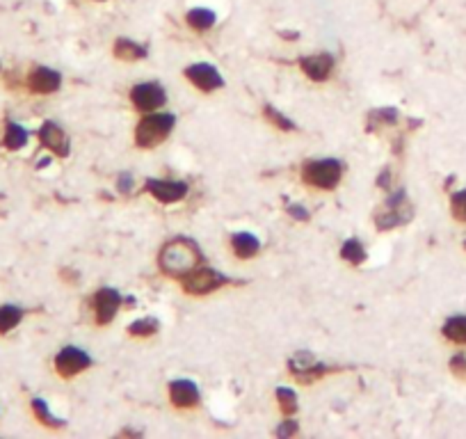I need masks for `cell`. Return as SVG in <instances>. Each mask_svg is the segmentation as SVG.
I'll return each instance as SVG.
<instances>
[{
  "label": "cell",
  "mask_w": 466,
  "mask_h": 439,
  "mask_svg": "<svg viewBox=\"0 0 466 439\" xmlns=\"http://www.w3.org/2000/svg\"><path fill=\"white\" fill-rule=\"evenodd\" d=\"M201 263V247L190 238H174L160 249L158 265L169 277H185Z\"/></svg>",
  "instance_id": "obj_1"
},
{
  "label": "cell",
  "mask_w": 466,
  "mask_h": 439,
  "mask_svg": "<svg viewBox=\"0 0 466 439\" xmlns=\"http://www.w3.org/2000/svg\"><path fill=\"white\" fill-rule=\"evenodd\" d=\"M174 124H176V117L167 113H153L147 115L144 119L138 124L135 131V142L142 149H153L163 142V140L169 138V133L174 131Z\"/></svg>",
  "instance_id": "obj_2"
},
{
  "label": "cell",
  "mask_w": 466,
  "mask_h": 439,
  "mask_svg": "<svg viewBox=\"0 0 466 439\" xmlns=\"http://www.w3.org/2000/svg\"><path fill=\"white\" fill-rule=\"evenodd\" d=\"M343 176V163L336 158H320V160H309L302 167V179L313 188L320 190H334L341 183Z\"/></svg>",
  "instance_id": "obj_3"
},
{
  "label": "cell",
  "mask_w": 466,
  "mask_h": 439,
  "mask_svg": "<svg viewBox=\"0 0 466 439\" xmlns=\"http://www.w3.org/2000/svg\"><path fill=\"white\" fill-rule=\"evenodd\" d=\"M412 215H414V210H412V204L407 199V194L398 190L384 201V208L375 215V224L380 231H389L393 226L409 222Z\"/></svg>",
  "instance_id": "obj_4"
},
{
  "label": "cell",
  "mask_w": 466,
  "mask_h": 439,
  "mask_svg": "<svg viewBox=\"0 0 466 439\" xmlns=\"http://www.w3.org/2000/svg\"><path fill=\"white\" fill-rule=\"evenodd\" d=\"M224 284H228V279L224 274L217 270H210V268H197L190 274H185V279H183V288L190 295H206Z\"/></svg>",
  "instance_id": "obj_5"
},
{
  "label": "cell",
  "mask_w": 466,
  "mask_h": 439,
  "mask_svg": "<svg viewBox=\"0 0 466 439\" xmlns=\"http://www.w3.org/2000/svg\"><path fill=\"white\" fill-rule=\"evenodd\" d=\"M288 368L293 371V375L299 380V382H304V384H311V382H315L318 378H322L329 368L325 366V364H320V362H315V357L311 355V352H306V350H299V352H295L293 357L288 359Z\"/></svg>",
  "instance_id": "obj_6"
},
{
  "label": "cell",
  "mask_w": 466,
  "mask_h": 439,
  "mask_svg": "<svg viewBox=\"0 0 466 439\" xmlns=\"http://www.w3.org/2000/svg\"><path fill=\"white\" fill-rule=\"evenodd\" d=\"M90 364H92V357L76 346L62 348L58 352V357H55V371H58L62 378H74V375L83 373L85 368H90Z\"/></svg>",
  "instance_id": "obj_7"
},
{
  "label": "cell",
  "mask_w": 466,
  "mask_h": 439,
  "mask_svg": "<svg viewBox=\"0 0 466 439\" xmlns=\"http://www.w3.org/2000/svg\"><path fill=\"white\" fill-rule=\"evenodd\" d=\"M131 101L138 110H142V113H151V110H158L165 106L167 94H165L163 85H158V83H140L133 88Z\"/></svg>",
  "instance_id": "obj_8"
},
{
  "label": "cell",
  "mask_w": 466,
  "mask_h": 439,
  "mask_svg": "<svg viewBox=\"0 0 466 439\" xmlns=\"http://www.w3.org/2000/svg\"><path fill=\"white\" fill-rule=\"evenodd\" d=\"M185 76L194 88H199L201 92H215L224 85L222 74L217 72L213 65H206V62H199V65H190L185 69Z\"/></svg>",
  "instance_id": "obj_9"
},
{
  "label": "cell",
  "mask_w": 466,
  "mask_h": 439,
  "mask_svg": "<svg viewBox=\"0 0 466 439\" xmlns=\"http://www.w3.org/2000/svg\"><path fill=\"white\" fill-rule=\"evenodd\" d=\"M147 190L151 192L158 201L174 204L188 194V183L185 181H169V179H149Z\"/></svg>",
  "instance_id": "obj_10"
},
{
  "label": "cell",
  "mask_w": 466,
  "mask_h": 439,
  "mask_svg": "<svg viewBox=\"0 0 466 439\" xmlns=\"http://www.w3.org/2000/svg\"><path fill=\"white\" fill-rule=\"evenodd\" d=\"M122 307V295L115 291V288H101L94 297V309H97V323L108 325L113 323L117 311Z\"/></svg>",
  "instance_id": "obj_11"
},
{
  "label": "cell",
  "mask_w": 466,
  "mask_h": 439,
  "mask_svg": "<svg viewBox=\"0 0 466 439\" xmlns=\"http://www.w3.org/2000/svg\"><path fill=\"white\" fill-rule=\"evenodd\" d=\"M39 140H42V144L49 149V151H53L55 156H60V158H67L69 151H71L67 133L62 131L55 122H44V126L39 129Z\"/></svg>",
  "instance_id": "obj_12"
},
{
  "label": "cell",
  "mask_w": 466,
  "mask_h": 439,
  "mask_svg": "<svg viewBox=\"0 0 466 439\" xmlns=\"http://www.w3.org/2000/svg\"><path fill=\"white\" fill-rule=\"evenodd\" d=\"M62 85V76L49 67H35L28 76V88L35 94H53Z\"/></svg>",
  "instance_id": "obj_13"
},
{
  "label": "cell",
  "mask_w": 466,
  "mask_h": 439,
  "mask_svg": "<svg viewBox=\"0 0 466 439\" xmlns=\"http://www.w3.org/2000/svg\"><path fill=\"white\" fill-rule=\"evenodd\" d=\"M299 67H302V72L309 76L311 81L322 83V81H327V78L331 76V69H334V58H331L329 53L309 55V58L299 60Z\"/></svg>",
  "instance_id": "obj_14"
},
{
  "label": "cell",
  "mask_w": 466,
  "mask_h": 439,
  "mask_svg": "<svg viewBox=\"0 0 466 439\" xmlns=\"http://www.w3.org/2000/svg\"><path fill=\"white\" fill-rule=\"evenodd\" d=\"M169 398L181 410H190L199 403V389L192 380H174L169 384Z\"/></svg>",
  "instance_id": "obj_15"
},
{
  "label": "cell",
  "mask_w": 466,
  "mask_h": 439,
  "mask_svg": "<svg viewBox=\"0 0 466 439\" xmlns=\"http://www.w3.org/2000/svg\"><path fill=\"white\" fill-rule=\"evenodd\" d=\"M231 245H233V252L240 258H251L254 254H258L260 240L249 231H238V233H233L231 236Z\"/></svg>",
  "instance_id": "obj_16"
},
{
  "label": "cell",
  "mask_w": 466,
  "mask_h": 439,
  "mask_svg": "<svg viewBox=\"0 0 466 439\" xmlns=\"http://www.w3.org/2000/svg\"><path fill=\"white\" fill-rule=\"evenodd\" d=\"M115 55L119 60H126V62H135V60H142L147 58V49L144 46H140L138 42H133V39H117L115 42Z\"/></svg>",
  "instance_id": "obj_17"
},
{
  "label": "cell",
  "mask_w": 466,
  "mask_h": 439,
  "mask_svg": "<svg viewBox=\"0 0 466 439\" xmlns=\"http://www.w3.org/2000/svg\"><path fill=\"white\" fill-rule=\"evenodd\" d=\"M215 12L208 10V7H194V10L188 12V26L199 30V33H203V30H210L213 26H215Z\"/></svg>",
  "instance_id": "obj_18"
},
{
  "label": "cell",
  "mask_w": 466,
  "mask_h": 439,
  "mask_svg": "<svg viewBox=\"0 0 466 439\" xmlns=\"http://www.w3.org/2000/svg\"><path fill=\"white\" fill-rule=\"evenodd\" d=\"M26 142H28V131L23 129L21 124L7 122L3 144H5L7 149H10V151H19L21 147H26Z\"/></svg>",
  "instance_id": "obj_19"
},
{
  "label": "cell",
  "mask_w": 466,
  "mask_h": 439,
  "mask_svg": "<svg viewBox=\"0 0 466 439\" xmlns=\"http://www.w3.org/2000/svg\"><path fill=\"white\" fill-rule=\"evenodd\" d=\"M23 318V309L17 304H3L0 307V334H7L10 329H14Z\"/></svg>",
  "instance_id": "obj_20"
},
{
  "label": "cell",
  "mask_w": 466,
  "mask_h": 439,
  "mask_svg": "<svg viewBox=\"0 0 466 439\" xmlns=\"http://www.w3.org/2000/svg\"><path fill=\"white\" fill-rule=\"evenodd\" d=\"M444 336L455 343H466V316H453L446 320Z\"/></svg>",
  "instance_id": "obj_21"
},
{
  "label": "cell",
  "mask_w": 466,
  "mask_h": 439,
  "mask_svg": "<svg viewBox=\"0 0 466 439\" xmlns=\"http://www.w3.org/2000/svg\"><path fill=\"white\" fill-rule=\"evenodd\" d=\"M33 412H35V417L44 423V426H49V428H62L65 426V421L58 419L55 414H51L49 405H46V401H42V398H35L33 401Z\"/></svg>",
  "instance_id": "obj_22"
},
{
  "label": "cell",
  "mask_w": 466,
  "mask_h": 439,
  "mask_svg": "<svg viewBox=\"0 0 466 439\" xmlns=\"http://www.w3.org/2000/svg\"><path fill=\"white\" fill-rule=\"evenodd\" d=\"M341 256L345 258V261H350L352 265H359V263L366 261V249H363V245L357 238H350L341 247Z\"/></svg>",
  "instance_id": "obj_23"
},
{
  "label": "cell",
  "mask_w": 466,
  "mask_h": 439,
  "mask_svg": "<svg viewBox=\"0 0 466 439\" xmlns=\"http://www.w3.org/2000/svg\"><path fill=\"white\" fill-rule=\"evenodd\" d=\"M276 401H279L281 412L290 417V414L297 412V394L290 387H279L276 389Z\"/></svg>",
  "instance_id": "obj_24"
},
{
  "label": "cell",
  "mask_w": 466,
  "mask_h": 439,
  "mask_svg": "<svg viewBox=\"0 0 466 439\" xmlns=\"http://www.w3.org/2000/svg\"><path fill=\"white\" fill-rule=\"evenodd\" d=\"M158 329H160V323H158L156 318H140V320H135V323H131V327H128V332H131V336H153Z\"/></svg>",
  "instance_id": "obj_25"
},
{
  "label": "cell",
  "mask_w": 466,
  "mask_h": 439,
  "mask_svg": "<svg viewBox=\"0 0 466 439\" xmlns=\"http://www.w3.org/2000/svg\"><path fill=\"white\" fill-rule=\"evenodd\" d=\"M265 117H267V122H272V124H274V129H279V131H293V129H295L293 119L283 117V115L279 113V110L272 108V106H267V108H265Z\"/></svg>",
  "instance_id": "obj_26"
},
{
  "label": "cell",
  "mask_w": 466,
  "mask_h": 439,
  "mask_svg": "<svg viewBox=\"0 0 466 439\" xmlns=\"http://www.w3.org/2000/svg\"><path fill=\"white\" fill-rule=\"evenodd\" d=\"M450 213H453L455 220H460V222H466V190L453 194V199H450Z\"/></svg>",
  "instance_id": "obj_27"
},
{
  "label": "cell",
  "mask_w": 466,
  "mask_h": 439,
  "mask_svg": "<svg viewBox=\"0 0 466 439\" xmlns=\"http://www.w3.org/2000/svg\"><path fill=\"white\" fill-rule=\"evenodd\" d=\"M370 119H377V122H382V124H396L398 113L393 108H382V110H375V113L370 115Z\"/></svg>",
  "instance_id": "obj_28"
},
{
  "label": "cell",
  "mask_w": 466,
  "mask_h": 439,
  "mask_svg": "<svg viewBox=\"0 0 466 439\" xmlns=\"http://www.w3.org/2000/svg\"><path fill=\"white\" fill-rule=\"evenodd\" d=\"M450 371H453L460 380H466V357L455 355L453 359H450Z\"/></svg>",
  "instance_id": "obj_29"
},
{
  "label": "cell",
  "mask_w": 466,
  "mask_h": 439,
  "mask_svg": "<svg viewBox=\"0 0 466 439\" xmlns=\"http://www.w3.org/2000/svg\"><path fill=\"white\" fill-rule=\"evenodd\" d=\"M297 421H293V419H288V421H283L279 428L274 430L276 433V437H290V435H295L297 433Z\"/></svg>",
  "instance_id": "obj_30"
},
{
  "label": "cell",
  "mask_w": 466,
  "mask_h": 439,
  "mask_svg": "<svg viewBox=\"0 0 466 439\" xmlns=\"http://www.w3.org/2000/svg\"><path fill=\"white\" fill-rule=\"evenodd\" d=\"M288 213H290V217L299 220V222L309 220V210H306L304 206H299V204H290V206H288Z\"/></svg>",
  "instance_id": "obj_31"
},
{
  "label": "cell",
  "mask_w": 466,
  "mask_h": 439,
  "mask_svg": "<svg viewBox=\"0 0 466 439\" xmlns=\"http://www.w3.org/2000/svg\"><path fill=\"white\" fill-rule=\"evenodd\" d=\"M119 190L122 192H131L133 190V176L131 174H122L119 176Z\"/></svg>",
  "instance_id": "obj_32"
},
{
  "label": "cell",
  "mask_w": 466,
  "mask_h": 439,
  "mask_svg": "<svg viewBox=\"0 0 466 439\" xmlns=\"http://www.w3.org/2000/svg\"><path fill=\"white\" fill-rule=\"evenodd\" d=\"M0 199H3V194H0Z\"/></svg>",
  "instance_id": "obj_33"
}]
</instances>
